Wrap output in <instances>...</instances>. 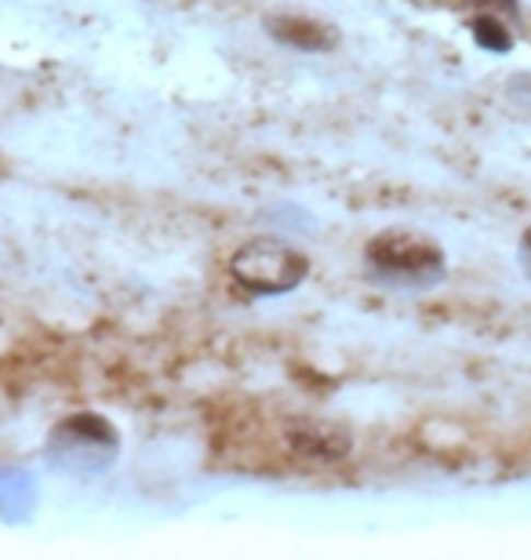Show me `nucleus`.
Masks as SVG:
<instances>
[{
    "mask_svg": "<svg viewBox=\"0 0 531 560\" xmlns=\"http://www.w3.org/2000/svg\"><path fill=\"white\" fill-rule=\"evenodd\" d=\"M365 262L371 277L382 284L397 288H429L445 277V252L423 233L412 230H386L368 241Z\"/></svg>",
    "mask_w": 531,
    "mask_h": 560,
    "instance_id": "obj_1",
    "label": "nucleus"
},
{
    "mask_svg": "<svg viewBox=\"0 0 531 560\" xmlns=\"http://www.w3.org/2000/svg\"><path fill=\"white\" fill-rule=\"evenodd\" d=\"M307 270H310L307 255L280 241H252L230 259V273L236 284L247 288L252 295H266V299L299 288Z\"/></svg>",
    "mask_w": 531,
    "mask_h": 560,
    "instance_id": "obj_2",
    "label": "nucleus"
},
{
    "mask_svg": "<svg viewBox=\"0 0 531 560\" xmlns=\"http://www.w3.org/2000/svg\"><path fill=\"white\" fill-rule=\"evenodd\" d=\"M269 33L288 44V48H299V51H327L335 48V30L324 26L318 19H307V15H277L266 22Z\"/></svg>",
    "mask_w": 531,
    "mask_h": 560,
    "instance_id": "obj_3",
    "label": "nucleus"
},
{
    "mask_svg": "<svg viewBox=\"0 0 531 560\" xmlns=\"http://www.w3.org/2000/svg\"><path fill=\"white\" fill-rule=\"evenodd\" d=\"M521 259H524V270L531 273V230H524V237H521Z\"/></svg>",
    "mask_w": 531,
    "mask_h": 560,
    "instance_id": "obj_4",
    "label": "nucleus"
}]
</instances>
